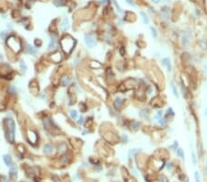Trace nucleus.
<instances>
[{
    "instance_id": "obj_1",
    "label": "nucleus",
    "mask_w": 207,
    "mask_h": 182,
    "mask_svg": "<svg viewBox=\"0 0 207 182\" xmlns=\"http://www.w3.org/2000/svg\"><path fill=\"white\" fill-rule=\"evenodd\" d=\"M75 44H76V41L71 36H65L60 42V45L62 49H63V51L67 54H71V52L75 48Z\"/></svg>"
},
{
    "instance_id": "obj_2",
    "label": "nucleus",
    "mask_w": 207,
    "mask_h": 182,
    "mask_svg": "<svg viewBox=\"0 0 207 182\" xmlns=\"http://www.w3.org/2000/svg\"><path fill=\"white\" fill-rule=\"evenodd\" d=\"M7 140L10 144H13L15 141V122L12 119L7 120V132H6Z\"/></svg>"
},
{
    "instance_id": "obj_3",
    "label": "nucleus",
    "mask_w": 207,
    "mask_h": 182,
    "mask_svg": "<svg viewBox=\"0 0 207 182\" xmlns=\"http://www.w3.org/2000/svg\"><path fill=\"white\" fill-rule=\"evenodd\" d=\"M7 44L8 46H9L10 49H12L13 52H19L21 49V42L19 39H17L16 37L14 36H10L9 38L7 39Z\"/></svg>"
},
{
    "instance_id": "obj_4",
    "label": "nucleus",
    "mask_w": 207,
    "mask_h": 182,
    "mask_svg": "<svg viewBox=\"0 0 207 182\" xmlns=\"http://www.w3.org/2000/svg\"><path fill=\"white\" fill-rule=\"evenodd\" d=\"M85 43L87 47L92 48L96 45L97 43V40L96 37L93 33H87L85 35Z\"/></svg>"
},
{
    "instance_id": "obj_5",
    "label": "nucleus",
    "mask_w": 207,
    "mask_h": 182,
    "mask_svg": "<svg viewBox=\"0 0 207 182\" xmlns=\"http://www.w3.org/2000/svg\"><path fill=\"white\" fill-rule=\"evenodd\" d=\"M9 177H11L12 179H17V169L16 166H12L9 169Z\"/></svg>"
},
{
    "instance_id": "obj_6",
    "label": "nucleus",
    "mask_w": 207,
    "mask_h": 182,
    "mask_svg": "<svg viewBox=\"0 0 207 182\" xmlns=\"http://www.w3.org/2000/svg\"><path fill=\"white\" fill-rule=\"evenodd\" d=\"M54 152V147H52V145L50 144H46L43 146V153L44 154H50Z\"/></svg>"
},
{
    "instance_id": "obj_7",
    "label": "nucleus",
    "mask_w": 207,
    "mask_h": 182,
    "mask_svg": "<svg viewBox=\"0 0 207 182\" xmlns=\"http://www.w3.org/2000/svg\"><path fill=\"white\" fill-rule=\"evenodd\" d=\"M56 42H57V37H56V35H54V34H52L51 35V42L49 43V49H54L55 48V45H56Z\"/></svg>"
},
{
    "instance_id": "obj_8",
    "label": "nucleus",
    "mask_w": 207,
    "mask_h": 182,
    "mask_svg": "<svg viewBox=\"0 0 207 182\" xmlns=\"http://www.w3.org/2000/svg\"><path fill=\"white\" fill-rule=\"evenodd\" d=\"M68 29H69L68 19H64L63 21H62V23H61V30H63V32H67Z\"/></svg>"
},
{
    "instance_id": "obj_9",
    "label": "nucleus",
    "mask_w": 207,
    "mask_h": 182,
    "mask_svg": "<svg viewBox=\"0 0 207 182\" xmlns=\"http://www.w3.org/2000/svg\"><path fill=\"white\" fill-rule=\"evenodd\" d=\"M29 134V135H28L29 140L32 142V144H34L35 142H36V140H37L36 134H35V132H32V131H29V134Z\"/></svg>"
},
{
    "instance_id": "obj_10",
    "label": "nucleus",
    "mask_w": 207,
    "mask_h": 182,
    "mask_svg": "<svg viewBox=\"0 0 207 182\" xmlns=\"http://www.w3.org/2000/svg\"><path fill=\"white\" fill-rule=\"evenodd\" d=\"M162 64L167 67V70H168L169 72H170V71H171V63H170V60H169V58L162 59Z\"/></svg>"
},
{
    "instance_id": "obj_11",
    "label": "nucleus",
    "mask_w": 207,
    "mask_h": 182,
    "mask_svg": "<svg viewBox=\"0 0 207 182\" xmlns=\"http://www.w3.org/2000/svg\"><path fill=\"white\" fill-rule=\"evenodd\" d=\"M70 82V77L68 75H64L63 77L61 78V84L63 87H67Z\"/></svg>"
},
{
    "instance_id": "obj_12",
    "label": "nucleus",
    "mask_w": 207,
    "mask_h": 182,
    "mask_svg": "<svg viewBox=\"0 0 207 182\" xmlns=\"http://www.w3.org/2000/svg\"><path fill=\"white\" fill-rule=\"evenodd\" d=\"M161 14H162V17H164L165 19H168V17H169V7H163L161 8Z\"/></svg>"
},
{
    "instance_id": "obj_13",
    "label": "nucleus",
    "mask_w": 207,
    "mask_h": 182,
    "mask_svg": "<svg viewBox=\"0 0 207 182\" xmlns=\"http://www.w3.org/2000/svg\"><path fill=\"white\" fill-rule=\"evenodd\" d=\"M3 160H4V163H5L7 166L10 167L12 165V159H11V157L9 156V155L5 154L3 156Z\"/></svg>"
},
{
    "instance_id": "obj_14",
    "label": "nucleus",
    "mask_w": 207,
    "mask_h": 182,
    "mask_svg": "<svg viewBox=\"0 0 207 182\" xmlns=\"http://www.w3.org/2000/svg\"><path fill=\"white\" fill-rule=\"evenodd\" d=\"M54 5L55 7H65L67 6V1L65 0H54Z\"/></svg>"
},
{
    "instance_id": "obj_15",
    "label": "nucleus",
    "mask_w": 207,
    "mask_h": 182,
    "mask_svg": "<svg viewBox=\"0 0 207 182\" xmlns=\"http://www.w3.org/2000/svg\"><path fill=\"white\" fill-rule=\"evenodd\" d=\"M67 144H64V143H62V144H60L59 146H58V153H59V154H64V153L67 152Z\"/></svg>"
},
{
    "instance_id": "obj_16",
    "label": "nucleus",
    "mask_w": 207,
    "mask_h": 182,
    "mask_svg": "<svg viewBox=\"0 0 207 182\" xmlns=\"http://www.w3.org/2000/svg\"><path fill=\"white\" fill-rule=\"evenodd\" d=\"M141 151V149H139V148H136V149H131L130 151H129V153H128V156H129V158H133V157H134V155L137 154V153H139Z\"/></svg>"
},
{
    "instance_id": "obj_17",
    "label": "nucleus",
    "mask_w": 207,
    "mask_h": 182,
    "mask_svg": "<svg viewBox=\"0 0 207 182\" xmlns=\"http://www.w3.org/2000/svg\"><path fill=\"white\" fill-rule=\"evenodd\" d=\"M123 103V100L122 97H116V99L114 100V106H115V108H120L122 107V105Z\"/></svg>"
},
{
    "instance_id": "obj_18",
    "label": "nucleus",
    "mask_w": 207,
    "mask_h": 182,
    "mask_svg": "<svg viewBox=\"0 0 207 182\" xmlns=\"http://www.w3.org/2000/svg\"><path fill=\"white\" fill-rule=\"evenodd\" d=\"M170 87H171V89H172L173 95L178 99V97H179V93H178V91H177V88H176L175 84H174L173 81H171V82H170Z\"/></svg>"
},
{
    "instance_id": "obj_19",
    "label": "nucleus",
    "mask_w": 207,
    "mask_h": 182,
    "mask_svg": "<svg viewBox=\"0 0 207 182\" xmlns=\"http://www.w3.org/2000/svg\"><path fill=\"white\" fill-rule=\"evenodd\" d=\"M19 68H20V71H21V73H22V74L26 73V71H27V65H26L24 61H21L19 63Z\"/></svg>"
},
{
    "instance_id": "obj_20",
    "label": "nucleus",
    "mask_w": 207,
    "mask_h": 182,
    "mask_svg": "<svg viewBox=\"0 0 207 182\" xmlns=\"http://www.w3.org/2000/svg\"><path fill=\"white\" fill-rule=\"evenodd\" d=\"M27 52L30 54H36L37 50L34 47H32V45H27Z\"/></svg>"
},
{
    "instance_id": "obj_21",
    "label": "nucleus",
    "mask_w": 207,
    "mask_h": 182,
    "mask_svg": "<svg viewBox=\"0 0 207 182\" xmlns=\"http://www.w3.org/2000/svg\"><path fill=\"white\" fill-rule=\"evenodd\" d=\"M148 112H149V110H148L147 109H142V110L140 111L139 115H140V116L142 117V118H147L148 115H149Z\"/></svg>"
},
{
    "instance_id": "obj_22",
    "label": "nucleus",
    "mask_w": 207,
    "mask_h": 182,
    "mask_svg": "<svg viewBox=\"0 0 207 182\" xmlns=\"http://www.w3.org/2000/svg\"><path fill=\"white\" fill-rule=\"evenodd\" d=\"M141 15H142V17H143V22H144V24H148L149 23V19H148V17H147L146 13L141 12Z\"/></svg>"
},
{
    "instance_id": "obj_23",
    "label": "nucleus",
    "mask_w": 207,
    "mask_h": 182,
    "mask_svg": "<svg viewBox=\"0 0 207 182\" xmlns=\"http://www.w3.org/2000/svg\"><path fill=\"white\" fill-rule=\"evenodd\" d=\"M177 150V155L179 157H180L181 159H184V153H183V150L181 148H179V149H176Z\"/></svg>"
},
{
    "instance_id": "obj_24",
    "label": "nucleus",
    "mask_w": 207,
    "mask_h": 182,
    "mask_svg": "<svg viewBox=\"0 0 207 182\" xmlns=\"http://www.w3.org/2000/svg\"><path fill=\"white\" fill-rule=\"evenodd\" d=\"M70 117H71L72 120H76L77 118V110H71L70 111Z\"/></svg>"
},
{
    "instance_id": "obj_25",
    "label": "nucleus",
    "mask_w": 207,
    "mask_h": 182,
    "mask_svg": "<svg viewBox=\"0 0 207 182\" xmlns=\"http://www.w3.org/2000/svg\"><path fill=\"white\" fill-rule=\"evenodd\" d=\"M132 129H134V130H138L139 127H140V123L138 122H134L132 123Z\"/></svg>"
},
{
    "instance_id": "obj_26",
    "label": "nucleus",
    "mask_w": 207,
    "mask_h": 182,
    "mask_svg": "<svg viewBox=\"0 0 207 182\" xmlns=\"http://www.w3.org/2000/svg\"><path fill=\"white\" fill-rule=\"evenodd\" d=\"M34 44H35V46H37V47H41V46H42V42L41 40L36 39V40H35V41H34Z\"/></svg>"
},
{
    "instance_id": "obj_27",
    "label": "nucleus",
    "mask_w": 207,
    "mask_h": 182,
    "mask_svg": "<svg viewBox=\"0 0 207 182\" xmlns=\"http://www.w3.org/2000/svg\"><path fill=\"white\" fill-rule=\"evenodd\" d=\"M150 30L152 32V36H153L154 38H157V30L154 29V27H150Z\"/></svg>"
},
{
    "instance_id": "obj_28",
    "label": "nucleus",
    "mask_w": 207,
    "mask_h": 182,
    "mask_svg": "<svg viewBox=\"0 0 207 182\" xmlns=\"http://www.w3.org/2000/svg\"><path fill=\"white\" fill-rule=\"evenodd\" d=\"M159 182H169V179H168V177H167L166 176L164 175H162L160 177V179H159Z\"/></svg>"
},
{
    "instance_id": "obj_29",
    "label": "nucleus",
    "mask_w": 207,
    "mask_h": 182,
    "mask_svg": "<svg viewBox=\"0 0 207 182\" xmlns=\"http://www.w3.org/2000/svg\"><path fill=\"white\" fill-rule=\"evenodd\" d=\"M167 116H174V111L171 108H169L168 109V111H167Z\"/></svg>"
},
{
    "instance_id": "obj_30",
    "label": "nucleus",
    "mask_w": 207,
    "mask_h": 182,
    "mask_svg": "<svg viewBox=\"0 0 207 182\" xmlns=\"http://www.w3.org/2000/svg\"><path fill=\"white\" fill-rule=\"evenodd\" d=\"M159 124L160 125H162V126H166L167 125V122H166V120H164V119H162V118H160L159 119Z\"/></svg>"
},
{
    "instance_id": "obj_31",
    "label": "nucleus",
    "mask_w": 207,
    "mask_h": 182,
    "mask_svg": "<svg viewBox=\"0 0 207 182\" xmlns=\"http://www.w3.org/2000/svg\"><path fill=\"white\" fill-rule=\"evenodd\" d=\"M7 32L4 30V32H0V37H1V39L5 40L6 37H7Z\"/></svg>"
},
{
    "instance_id": "obj_32",
    "label": "nucleus",
    "mask_w": 207,
    "mask_h": 182,
    "mask_svg": "<svg viewBox=\"0 0 207 182\" xmlns=\"http://www.w3.org/2000/svg\"><path fill=\"white\" fill-rule=\"evenodd\" d=\"M194 177H195V182H200V175L197 171L194 173Z\"/></svg>"
},
{
    "instance_id": "obj_33",
    "label": "nucleus",
    "mask_w": 207,
    "mask_h": 182,
    "mask_svg": "<svg viewBox=\"0 0 207 182\" xmlns=\"http://www.w3.org/2000/svg\"><path fill=\"white\" fill-rule=\"evenodd\" d=\"M179 179L180 180H181L182 182H184V181H185V182H188V181L186 180V179H187V177H185L184 175H180V176H179Z\"/></svg>"
},
{
    "instance_id": "obj_34",
    "label": "nucleus",
    "mask_w": 207,
    "mask_h": 182,
    "mask_svg": "<svg viewBox=\"0 0 207 182\" xmlns=\"http://www.w3.org/2000/svg\"><path fill=\"white\" fill-rule=\"evenodd\" d=\"M79 108H80V110H81V111H83V112H84V111H86V110H87V107H86V106L84 105V104H80V107H79Z\"/></svg>"
},
{
    "instance_id": "obj_35",
    "label": "nucleus",
    "mask_w": 207,
    "mask_h": 182,
    "mask_svg": "<svg viewBox=\"0 0 207 182\" xmlns=\"http://www.w3.org/2000/svg\"><path fill=\"white\" fill-rule=\"evenodd\" d=\"M192 162H193V165H196V163H197V161H196V156H195V154L192 152Z\"/></svg>"
},
{
    "instance_id": "obj_36",
    "label": "nucleus",
    "mask_w": 207,
    "mask_h": 182,
    "mask_svg": "<svg viewBox=\"0 0 207 182\" xmlns=\"http://www.w3.org/2000/svg\"><path fill=\"white\" fill-rule=\"evenodd\" d=\"M8 90H9L10 93H16V87H10Z\"/></svg>"
},
{
    "instance_id": "obj_37",
    "label": "nucleus",
    "mask_w": 207,
    "mask_h": 182,
    "mask_svg": "<svg viewBox=\"0 0 207 182\" xmlns=\"http://www.w3.org/2000/svg\"><path fill=\"white\" fill-rule=\"evenodd\" d=\"M77 122H78V124H83V123H84V118L80 117V118H79V121Z\"/></svg>"
},
{
    "instance_id": "obj_38",
    "label": "nucleus",
    "mask_w": 207,
    "mask_h": 182,
    "mask_svg": "<svg viewBox=\"0 0 207 182\" xmlns=\"http://www.w3.org/2000/svg\"><path fill=\"white\" fill-rule=\"evenodd\" d=\"M125 1L129 4V5H131V6H134V2H133V0H125Z\"/></svg>"
},
{
    "instance_id": "obj_39",
    "label": "nucleus",
    "mask_w": 207,
    "mask_h": 182,
    "mask_svg": "<svg viewBox=\"0 0 207 182\" xmlns=\"http://www.w3.org/2000/svg\"><path fill=\"white\" fill-rule=\"evenodd\" d=\"M127 140H128V137H127V135H123L122 136V142H123V143H124V142L126 143Z\"/></svg>"
},
{
    "instance_id": "obj_40",
    "label": "nucleus",
    "mask_w": 207,
    "mask_h": 182,
    "mask_svg": "<svg viewBox=\"0 0 207 182\" xmlns=\"http://www.w3.org/2000/svg\"><path fill=\"white\" fill-rule=\"evenodd\" d=\"M159 1H160V0H152V2L155 3V4H158V3H159Z\"/></svg>"
},
{
    "instance_id": "obj_41",
    "label": "nucleus",
    "mask_w": 207,
    "mask_h": 182,
    "mask_svg": "<svg viewBox=\"0 0 207 182\" xmlns=\"http://www.w3.org/2000/svg\"><path fill=\"white\" fill-rule=\"evenodd\" d=\"M120 52H121V54H122V55H124V52H123V48H121Z\"/></svg>"
},
{
    "instance_id": "obj_42",
    "label": "nucleus",
    "mask_w": 207,
    "mask_h": 182,
    "mask_svg": "<svg viewBox=\"0 0 207 182\" xmlns=\"http://www.w3.org/2000/svg\"><path fill=\"white\" fill-rule=\"evenodd\" d=\"M204 68H205V72L207 73V63L205 64V66H204Z\"/></svg>"
},
{
    "instance_id": "obj_43",
    "label": "nucleus",
    "mask_w": 207,
    "mask_h": 182,
    "mask_svg": "<svg viewBox=\"0 0 207 182\" xmlns=\"http://www.w3.org/2000/svg\"><path fill=\"white\" fill-rule=\"evenodd\" d=\"M204 114H205V116H207V108H206L205 111H204Z\"/></svg>"
},
{
    "instance_id": "obj_44",
    "label": "nucleus",
    "mask_w": 207,
    "mask_h": 182,
    "mask_svg": "<svg viewBox=\"0 0 207 182\" xmlns=\"http://www.w3.org/2000/svg\"><path fill=\"white\" fill-rule=\"evenodd\" d=\"M3 59V57H2V55L1 54H0V60H2Z\"/></svg>"
},
{
    "instance_id": "obj_45",
    "label": "nucleus",
    "mask_w": 207,
    "mask_h": 182,
    "mask_svg": "<svg viewBox=\"0 0 207 182\" xmlns=\"http://www.w3.org/2000/svg\"><path fill=\"white\" fill-rule=\"evenodd\" d=\"M206 170H207V165H206Z\"/></svg>"
},
{
    "instance_id": "obj_46",
    "label": "nucleus",
    "mask_w": 207,
    "mask_h": 182,
    "mask_svg": "<svg viewBox=\"0 0 207 182\" xmlns=\"http://www.w3.org/2000/svg\"><path fill=\"white\" fill-rule=\"evenodd\" d=\"M165 1H169V0H165Z\"/></svg>"
}]
</instances>
